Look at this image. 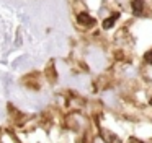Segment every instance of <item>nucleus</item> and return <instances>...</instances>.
<instances>
[{
	"instance_id": "1",
	"label": "nucleus",
	"mask_w": 152,
	"mask_h": 143,
	"mask_svg": "<svg viewBox=\"0 0 152 143\" xmlns=\"http://www.w3.org/2000/svg\"><path fill=\"white\" fill-rule=\"evenodd\" d=\"M77 21H79L80 25H85V26L95 25V20H93L90 15H87V13H79V16H77Z\"/></svg>"
},
{
	"instance_id": "2",
	"label": "nucleus",
	"mask_w": 152,
	"mask_h": 143,
	"mask_svg": "<svg viewBox=\"0 0 152 143\" xmlns=\"http://www.w3.org/2000/svg\"><path fill=\"white\" fill-rule=\"evenodd\" d=\"M142 6H144V0H132V10H134V15H141Z\"/></svg>"
},
{
	"instance_id": "3",
	"label": "nucleus",
	"mask_w": 152,
	"mask_h": 143,
	"mask_svg": "<svg viewBox=\"0 0 152 143\" xmlns=\"http://www.w3.org/2000/svg\"><path fill=\"white\" fill-rule=\"evenodd\" d=\"M118 16H119L118 13H115L113 16H110V18L103 20V28H105V29H110L113 25H115V21H116V20H118Z\"/></svg>"
},
{
	"instance_id": "4",
	"label": "nucleus",
	"mask_w": 152,
	"mask_h": 143,
	"mask_svg": "<svg viewBox=\"0 0 152 143\" xmlns=\"http://www.w3.org/2000/svg\"><path fill=\"white\" fill-rule=\"evenodd\" d=\"M144 60L147 62V64H152V51L145 52V55H144Z\"/></svg>"
},
{
	"instance_id": "5",
	"label": "nucleus",
	"mask_w": 152,
	"mask_h": 143,
	"mask_svg": "<svg viewBox=\"0 0 152 143\" xmlns=\"http://www.w3.org/2000/svg\"><path fill=\"white\" fill-rule=\"evenodd\" d=\"M129 143H141V140H137V138H129Z\"/></svg>"
},
{
	"instance_id": "6",
	"label": "nucleus",
	"mask_w": 152,
	"mask_h": 143,
	"mask_svg": "<svg viewBox=\"0 0 152 143\" xmlns=\"http://www.w3.org/2000/svg\"><path fill=\"white\" fill-rule=\"evenodd\" d=\"M151 104H152V99H151Z\"/></svg>"
}]
</instances>
